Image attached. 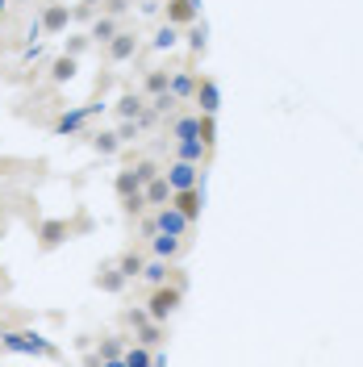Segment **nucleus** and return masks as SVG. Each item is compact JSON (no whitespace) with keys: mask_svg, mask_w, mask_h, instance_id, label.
<instances>
[{"mask_svg":"<svg viewBox=\"0 0 363 367\" xmlns=\"http://www.w3.org/2000/svg\"><path fill=\"white\" fill-rule=\"evenodd\" d=\"M180 301H184V288H180V284H155V292H150V301H146V313H150L155 322H167V318L180 309Z\"/></svg>","mask_w":363,"mask_h":367,"instance_id":"1","label":"nucleus"},{"mask_svg":"<svg viewBox=\"0 0 363 367\" xmlns=\"http://www.w3.org/2000/svg\"><path fill=\"white\" fill-rule=\"evenodd\" d=\"M8 351H21V355H50V343L38 334V330H8L0 338Z\"/></svg>","mask_w":363,"mask_h":367,"instance_id":"2","label":"nucleus"},{"mask_svg":"<svg viewBox=\"0 0 363 367\" xmlns=\"http://www.w3.org/2000/svg\"><path fill=\"white\" fill-rule=\"evenodd\" d=\"M167 184H171V192H180V188H196L201 184V163H188V159H176L167 171Z\"/></svg>","mask_w":363,"mask_h":367,"instance_id":"3","label":"nucleus"},{"mask_svg":"<svg viewBox=\"0 0 363 367\" xmlns=\"http://www.w3.org/2000/svg\"><path fill=\"white\" fill-rule=\"evenodd\" d=\"M188 226H192V221H188V217H184V213H180L171 201H167V205H159V213H155V230L184 238V234H188Z\"/></svg>","mask_w":363,"mask_h":367,"instance_id":"4","label":"nucleus"},{"mask_svg":"<svg viewBox=\"0 0 363 367\" xmlns=\"http://www.w3.org/2000/svg\"><path fill=\"white\" fill-rule=\"evenodd\" d=\"M201 201H205V196H201V184H196V188H180V192H171V205H176L188 221L201 217Z\"/></svg>","mask_w":363,"mask_h":367,"instance_id":"5","label":"nucleus"},{"mask_svg":"<svg viewBox=\"0 0 363 367\" xmlns=\"http://www.w3.org/2000/svg\"><path fill=\"white\" fill-rule=\"evenodd\" d=\"M192 96H196V104H201V113H205V117H213V113L222 109V88H217L213 79H201Z\"/></svg>","mask_w":363,"mask_h":367,"instance_id":"6","label":"nucleus"},{"mask_svg":"<svg viewBox=\"0 0 363 367\" xmlns=\"http://www.w3.org/2000/svg\"><path fill=\"white\" fill-rule=\"evenodd\" d=\"M38 21H42V29H46V33H63V29H67V21H71V8H67V4H46Z\"/></svg>","mask_w":363,"mask_h":367,"instance_id":"7","label":"nucleus"},{"mask_svg":"<svg viewBox=\"0 0 363 367\" xmlns=\"http://www.w3.org/2000/svg\"><path fill=\"white\" fill-rule=\"evenodd\" d=\"M134 50H138V38H134V33L117 29V33L109 38V58H113V63H125V58H134Z\"/></svg>","mask_w":363,"mask_h":367,"instance_id":"8","label":"nucleus"},{"mask_svg":"<svg viewBox=\"0 0 363 367\" xmlns=\"http://www.w3.org/2000/svg\"><path fill=\"white\" fill-rule=\"evenodd\" d=\"M163 8H167V21H171V25H192V21H196V13H201L192 0H167Z\"/></svg>","mask_w":363,"mask_h":367,"instance_id":"9","label":"nucleus"},{"mask_svg":"<svg viewBox=\"0 0 363 367\" xmlns=\"http://www.w3.org/2000/svg\"><path fill=\"white\" fill-rule=\"evenodd\" d=\"M142 196H146V205H167L171 201V184H167V175H155L150 184H142Z\"/></svg>","mask_w":363,"mask_h":367,"instance_id":"10","label":"nucleus"},{"mask_svg":"<svg viewBox=\"0 0 363 367\" xmlns=\"http://www.w3.org/2000/svg\"><path fill=\"white\" fill-rule=\"evenodd\" d=\"M150 247H155V259H176L184 242H180L176 234H163V230H155V234H150Z\"/></svg>","mask_w":363,"mask_h":367,"instance_id":"11","label":"nucleus"},{"mask_svg":"<svg viewBox=\"0 0 363 367\" xmlns=\"http://www.w3.org/2000/svg\"><path fill=\"white\" fill-rule=\"evenodd\" d=\"M205 155H209V146H205L201 138H180V142H176V159H188V163H205Z\"/></svg>","mask_w":363,"mask_h":367,"instance_id":"12","label":"nucleus"},{"mask_svg":"<svg viewBox=\"0 0 363 367\" xmlns=\"http://www.w3.org/2000/svg\"><path fill=\"white\" fill-rule=\"evenodd\" d=\"M38 238H42V247L50 251V247H59L63 238H71V226H67V221H42Z\"/></svg>","mask_w":363,"mask_h":367,"instance_id":"13","label":"nucleus"},{"mask_svg":"<svg viewBox=\"0 0 363 367\" xmlns=\"http://www.w3.org/2000/svg\"><path fill=\"white\" fill-rule=\"evenodd\" d=\"M75 79V54H59L50 63V84H71Z\"/></svg>","mask_w":363,"mask_h":367,"instance_id":"14","label":"nucleus"},{"mask_svg":"<svg viewBox=\"0 0 363 367\" xmlns=\"http://www.w3.org/2000/svg\"><path fill=\"white\" fill-rule=\"evenodd\" d=\"M113 33H117V17H113V13H109V17H96L92 29H88V38H92V42H105V46H109Z\"/></svg>","mask_w":363,"mask_h":367,"instance_id":"15","label":"nucleus"},{"mask_svg":"<svg viewBox=\"0 0 363 367\" xmlns=\"http://www.w3.org/2000/svg\"><path fill=\"white\" fill-rule=\"evenodd\" d=\"M167 92H171L176 100H180V96H192V92H196V79H192L188 71H176V75L167 79Z\"/></svg>","mask_w":363,"mask_h":367,"instance_id":"16","label":"nucleus"},{"mask_svg":"<svg viewBox=\"0 0 363 367\" xmlns=\"http://www.w3.org/2000/svg\"><path fill=\"white\" fill-rule=\"evenodd\" d=\"M96 284H100L105 292H121V288H125V272H121V267H100Z\"/></svg>","mask_w":363,"mask_h":367,"instance_id":"17","label":"nucleus"},{"mask_svg":"<svg viewBox=\"0 0 363 367\" xmlns=\"http://www.w3.org/2000/svg\"><path fill=\"white\" fill-rule=\"evenodd\" d=\"M159 326H163V322L146 318L142 326H134V330H138V338H134V343H142V347H155V343H163V330H159Z\"/></svg>","mask_w":363,"mask_h":367,"instance_id":"18","label":"nucleus"},{"mask_svg":"<svg viewBox=\"0 0 363 367\" xmlns=\"http://www.w3.org/2000/svg\"><path fill=\"white\" fill-rule=\"evenodd\" d=\"M117 113H121V117H142V113H146V104H142V96H138V92H125V96L117 100Z\"/></svg>","mask_w":363,"mask_h":367,"instance_id":"19","label":"nucleus"},{"mask_svg":"<svg viewBox=\"0 0 363 367\" xmlns=\"http://www.w3.org/2000/svg\"><path fill=\"white\" fill-rule=\"evenodd\" d=\"M121 272H125V280H138L142 276V267H146V259L138 255V251H130V255H121V263H117Z\"/></svg>","mask_w":363,"mask_h":367,"instance_id":"20","label":"nucleus"},{"mask_svg":"<svg viewBox=\"0 0 363 367\" xmlns=\"http://www.w3.org/2000/svg\"><path fill=\"white\" fill-rule=\"evenodd\" d=\"M138 280H146V284H167V259H155V263H146Z\"/></svg>","mask_w":363,"mask_h":367,"instance_id":"21","label":"nucleus"},{"mask_svg":"<svg viewBox=\"0 0 363 367\" xmlns=\"http://www.w3.org/2000/svg\"><path fill=\"white\" fill-rule=\"evenodd\" d=\"M176 29H180V25H171V21H167V25L155 33V42H150V46H155V50H171V46L180 42V33H176Z\"/></svg>","mask_w":363,"mask_h":367,"instance_id":"22","label":"nucleus"},{"mask_svg":"<svg viewBox=\"0 0 363 367\" xmlns=\"http://www.w3.org/2000/svg\"><path fill=\"white\" fill-rule=\"evenodd\" d=\"M134 192H142L138 175H134V171H121V175H117V196L125 201V196H134Z\"/></svg>","mask_w":363,"mask_h":367,"instance_id":"23","label":"nucleus"},{"mask_svg":"<svg viewBox=\"0 0 363 367\" xmlns=\"http://www.w3.org/2000/svg\"><path fill=\"white\" fill-rule=\"evenodd\" d=\"M92 364H121V343L109 338V343L100 347V355H92Z\"/></svg>","mask_w":363,"mask_h":367,"instance_id":"24","label":"nucleus"},{"mask_svg":"<svg viewBox=\"0 0 363 367\" xmlns=\"http://www.w3.org/2000/svg\"><path fill=\"white\" fill-rule=\"evenodd\" d=\"M176 138H201V117H180L176 121Z\"/></svg>","mask_w":363,"mask_h":367,"instance_id":"25","label":"nucleus"},{"mask_svg":"<svg viewBox=\"0 0 363 367\" xmlns=\"http://www.w3.org/2000/svg\"><path fill=\"white\" fill-rule=\"evenodd\" d=\"M92 146H96V155H113L121 146V138L117 134H92Z\"/></svg>","mask_w":363,"mask_h":367,"instance_id":"26","label":"nucleus"},{"mask_svg":"<svg viewBox=\"0 0 363 367\" xmlns=\"http://www.w3.org/2000/svg\"><path fill=\"white\" fill-rule=\"evenodd\" d=\"M121 364H125V367H146V364H150V355H146V351H142V343H138V347H130V351L121 355Z\"/></svg>","mask_w":363,"mask_h":367,"instance_id":"27","label":"nucleus"},{"mask_svg":"<svg viewBox=\"0 0 363 367\" xmlns=\"http://www.w3.org/2000/svg\"><path fill=\"white\" fill-rule=\"evenodd\" d=\"M146 92H150V96L167 92V71H150V75H146Z\"/></svg>","mask_w":363,"mask_h":367,"instance_id":"28","label":"nucleus"},{"mask_svg":"<svg viewBox=\"0 0 363 367\" xmlns=\"http://www.w3.org/2000/svg\"><path fill=\"white\" fill-rule=\"evenodd\" d=\"M205 33H209V29H205V25H188V46H192V50H196V54H201V50H205Z\"/></svg>","mask_w":363,"mask_h":367,"instance_id":"29","label":"nucleus"},{"mask_svg":"<svg viewBox=\"0 0 363 367\" xmlns=\"http://www.w3.org/2000/svg\"><path fill=\"white\" fill-rule=\"evenodd\" d=\"M79 125H84V113H67V117H59L54 130H59V134H71V130H79Z\"/></svg>","mask_w":363,"mask_h":367,"instance_id":"30","label":"nucleus"},{"mask_svg":"<svg viewBox=\"0 0 363 367\" xmlns=\"http://www.w3.org/2000/svg\"><path fill=\"white\" fill-rule=\"evenodd\" d=\"M130 171L138 175V184H150V180L159 175V167H155V163H138V167H130Z\"/></svg>","mask_w":363,"mask_h":367,"instance_id":"31","label":"nucleus"},{"mask_svg":"<svg viewBox=\"0 0 363 367\" xmlns=\"http://www.w3.org/2000/svg\"><path fill=\"white\" fill-rule=\"evenodd\" d=\"M88 42H92L88 33H79V38H71V42H67V54H84V50H88Z\"/></svg>","mask_w":363,"mask_h":367,"instance_id":"32","label":"nucleus"},{"mask_svg":"<svg viewBox=\"0 0 363 367\" xmlns=\"http://www.w3.org/2000/svg\"><path fill=\"white\" fill-rule=\"evenodd\" d=\"M105 4H109V13H113V17H121V13L130 8V0H105Z\"/></svg>","mask_w":363,"mask_h":367,"instance_id":"33","label":"nucleus"},{"mask_svg":"<svg viewBox=\"0 0 363 367\" xmlns=\"http://www.w3.org/2000/svg\"><path fill=\"white\" fill-rule=\"evenodd\" d=\"M84 4H88V8H96V4H105V0H84Z\"/></svg>","mask_w":363,"mask_h":367,"instance_id":"34","label":"nucleus"},{"mask_svg":"<svg viewBox=\"0 0 363 367\" xmlns=\"http://www.w3.org/2000/svg\"><path fill=\"white\" fill-rule=\"evenodd\" d=\"M192 4H196V8H201V0H192Z\"/></svg>","mask_w":363,"mask_h":367,"instance_id":"35","label":"nucleus"},{"mask_svg":"<svg viewBox=\"0 0 363 367\" xmlns=\"http://www.w3.org/2000/svg\"><path fill=\"white\" fill-rule=\"evenodd\" d=\"M4 4H8V0H0V8H4Z\"/></svg>","mask_w":363,"mask_h":367,"instance_id":"36","label":"nucleus"},{"mask_svg":"<svg viewBox=\"0 0 363 367\" xmlns=\"http://www.w3.org/2000/svg\"><path fill=\"white\" fill-rule=\"evenodd\" d=\"M17 4H21V0H17Z\"/></svg>","mask_w":363,"mask_h":367,"instance_id":"37","label":"nucleus"}]
</instances>
